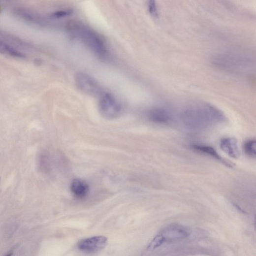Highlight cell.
<instances>
[{
	"label": "cell",
	"instance_id": "3",
	"mask_svg": "<svg viewBox=\"0 0 256 256\" xmlns=\"http://www.w3.org/2000/svg\"><path fill=\"white\" fill-rule=\"evenodd\" d=\"M74 33L78 36L83 42L95 54L100 57L105 56L107 49L105 43L96 32L84 26L73 24L71 27Z\"/></svg>",
	"mask_w": 256,
	"mask_h": 256
},
{
	"label": "cell",
	"instance_id": "13",
	"mask_svg": "<svg viewBox=\"0 0 256 256\" xmlns=\"http://www.w3.org/2000/svg\"><path fill=\"white\" fill-rule=\"evenodd\" d=\"M256 143L255 140L251 139L246 141L244 145V151L247 155L255 158L256 155Z\"/></svg>",
	"mask_w": 256,
	"mask_h": 256
},
{
	"label": "cell",
	"instance_id": "11",
	"mask_svg": "<svg viewBox=\"0 0 256 256\" xmlns=\"http://www.w3.org/2000/svg\"><path fill=\"white\" fill-rule=\"evenodd\" d=\"M70 189L73 195L79 199L85 198L88 193L89 187L86 182L78 179L72 181Z\"/></svg>",
	"mask_w": 256,
	"mask_h": 256
},
{
	"label": "cell",
	"instance_id": "16",
	"mask_svg": "<svg viewBox=\"0 0 256 256\" xmlns=\"http://www.w3.org/2000/svg\"><path fill=\"white\" fill-rule=\"evenodd\" d=\"M12 256V253H10L9 254H7L6 256Z\"/></svg>",
	"mask_w": 256,
	"mask_h": 256
},
{
	"label": "cell",
	"instance_id": "6",
	"mask_svg": "<svg viewBox=\"0 0 256 256\" xmlns=\"http://www.w3.org/2000/svg\"><path fill=\"white\" fill-rule=\"evenodd\" d=\"M77 87L83 92L92 96H100L102 89L98 82L89 75L78 73L75 78Z\"/></svg>",
	"mask_w": 256,
	"mask_h": 256
},
{
	"label": "cell",
	"instance_id": "2",
	"mask_svg": "<svg viewBox=\"0 0 256 256\" xmlns=\"http://www.w3.org/2000/svg\"><path fill=\"white\" fill-rule=\"evenodd\" d=\"M211 61L216 68L235 74H249L255 68V59L252 56L242 53H218L211 57Z\"/></svg>",
	"mask_w": 256,
	"mask_h": 256
},
{
	"label": "cell",
	"instance_id": "7",
	"mask_svg": "<svg viewBox=\"0 0 256 256\" xmlns=\"http://www.w3.org/2000/svg\"><path fill=\"white\" fill-rule=\"evenodd\" d=\"M108 243V239L102 236H94L82 239L78 243V249L86 253H95L104 249Z\"/></svg>",
	"mask_w": 256,
	"mask_h": 256
},
{
	"label": "cell",
	"instance_id": "12",
	"mask_svg": "<svg viewBox=\"0 0 256 256\" xmlns=\"http://www.w3.org/2000/svg\"><path fill=\"white\" fill-rule=\"evenodd\" d=\"M0 53L11 57L24 58L25 55L5 42L0 40Z\"/></svg>",
	"mask_w": 256,
	"mask_h": 256
},
{
	"label": "cell",
	"instance_id": "9",
	"mask_svg": "<svg viewBox=\"0 0 256 256\" xmlns=\"http://www.w3.org/2000/svg\"><path fill=\"white\" fill-rule=\"evenodd\" d=\"M221 149L230 157L237 159L240 156L237 140L232 137L224 138L220 142Z\"/></svg>",
	"mask_w": 256,
	"mask_h": 256
},
{
	"label": "cell",
	"instance_id": "14",
	"mask_svg": "<svg viewBox=\"0 0 256 256\" xmlns=\"http://www.w3.org/2000/svg\"><path fill=\"white\" fill-rule=\"evenodd\" d=\"M148 8L150 14L152 16L157 18L159 16L158 10L156 2L154 1H150L148 3Z\"/></svg>",
	"mask_w": 256,
	"mask_h": 256
},
{
	"label": "cell",
	"instance_id": "15",
	"mask_svg": "<svg viewBox=\"0 0 256 256\" xmlns=\"http://www.w3.org/2000/svg\"><path fill=\"white\" fill-rule=\"evenodd\" d=\"M72 13V11L70 10H62L54 13L53 16L55 18H62L69 16Z\"/></svg>",
	"mask_w": 256,
	"mask_h": 256
},
{
	"label": "cell",
	"instance_id": "5",
	"mask_svg": "<svg viewBox=\"0 0 256 256\" xmlns=\"http://www.w3.org/2000/svg\"><path fill=\"white\" fill-rule=\"evenodd\" d=\"M188 230L184 227L174 225L165 229L159 233L152 241L153 245L159 247L166 241L177 240L189 236Z\"/></svg>",
	"mask_w": 256,
	"mask_h": 256
},
{
	"label": "cell",
	"instance_id": "1",
	"mask_svg": "<svg viewBox=\"0 0 256 256\" xmlns=\"http://www.w3.org/2000/svg\"><path fill=\"white\" fill-rule=\"evenodd\" d=\"M180 119L185 129L198 132L225 122L226 117L219 108L212 104L200 103L184 109Z\"/></svg>",
	"mask_w": 256,
	"mask_h": 256
},
{
	"label": "cell",
	"instance_id": "8",
	"mask_svg": "<svg viewBox=\"0 0 256 256\" xmlns=\"http://www.w3.org/2000/svg\"><path fill=\"white\" fill-rule=\"evenodd\" d=\"M147 116L151 122L159 124H167L173 119L172 113L168 109L162 107L152 108L148 111Z\"/></svg>",
	"mask_w": 256,
	"mask_h": 256
},
{
	"label": "cell",
	"instance_id": "10",
	"mask_svg": "<svg viewBox=\"0 0 256 256\" xmlns=\"http://www.w3.org/2000/svg\"><path fill=\"white\" fill-rule=\"evenodd\" d=\"M192 147L193 148L194 150L195 151L210 156V157L213 158L214 159L218 160L219 162L222 163L224 165L229 167H233V164L231 163L230 162L227 161V160L223 158L216 151L215 149H214L213 147L205 145L202 144H194L192 146Z\"/></svg>",
	"mask_w": 256,
	"mask_h": 256
},
{
	"label": "cell",
	"instance_id": "4",
	"mask_svg": "<svg viewBox=\"0 0 256 256\" xmlns=\"http://www.w3.org/2000/svg\"><path fill=\"white\" fill-rule=\"evenodd\" d=\"M99 96V109L102 116L109 119L118 118L121 115L122 107L114 96L104 92Z\"/></svg>",
	"mask_w": 256,
	"mask_h": 256
}]
</instances>
